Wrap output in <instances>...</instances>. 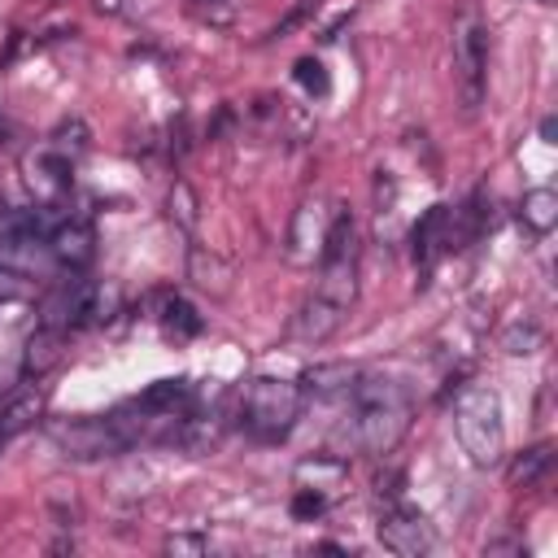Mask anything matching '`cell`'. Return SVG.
<instances>
[{
  "instance_id": "1",
  "label": "cell",
  "mask_w": 558,
  "mask_h": 558,
  "mask_svg": "<svg viewBox=\"0 0 558 558\" xmlns=\"http://www.w3.org/2000/svg\"><path fill=\"white\" fill-rule=\"evenodd\" d=\"M410 414L414 401L405 392V384L388 379V375H357L349 388V423H353V440L366 453H392L401 445V436L410 432Z\"/></svg>"
},
{
  "instance_id": "2",
  "label": "cell",
  "mask_w": 558,
  "mask_h": 558,
  "mask_svg": "<svg viewBox=\"0 0 558 558\" xmlns=\"http://www.w3.org/2000/svg\"><path fill=\"white\" fill-rule=\"evenodd\" d=\"M301 405H305V384L283 375H257L240 392V423L253 440L275 445L296 427Z\"/></svg>"
},
{
  "instance_id": "3",
  "label": "cell",
  "mask_w": 558,
  "mask_h": 558,
  "mask_svg": "<svg viewBox=\"0 0 558 558\" xmlns=\"http://www.w3.org/2000/svg\"><path fill=\"white\" fill-rule=\"evenodd\" d=\"M453 432L462 453L475 466H497L506 453V423H501V401L488 384H466L453 401Z\"/></svg>"
},
{
  "instance_id": "4",
  "label": "cell",
  "mask_w": 558,
  "mask_h": 558,
  "mask_svg": "<svg viewBox=\"0 0 558 558\" xmlns=\"http://www.w3.org/2000/svg\"><path fill=\"white\" fill-rule=\"evenodd\" d=\"M484 78H488V44H484V26L466 13L453 26V83H458V100L466 113H475L484 105Z\"/></svg>"
},
{
  "instance_id": "5",
  "label": "cell",
  "mask_w": 558,
  "mask_h": 558,
  "mask_svg": "<svg viewBox=\"0 0 558 558\" xmlns=\"http://www.w3.org/2000/svg\"><path fill=\"white\" fill-rule=\"evenodd\" d=\"M48 436L57 440V449H65V458H113L131 445V436L122 432V423L109 418H70V423H48Z\"/></svg>"
},
{
  "instance_id": "6",
  "label": "cell",
  "mask_w": 558,
  "mask_h": 558,
  "mask_svg": "<svg viewBox=\"0 0 558 558\" xmlns=\"http://www.w3.org/2000/svg\"><path fill=\"white\" fill-rule=\"evenodd\" d=\"M379 541H384V549H392L401 558H418V554H427L436 545L432 523L414 506H405V501H392L379 514Z\"/></svg>"
},
{
  "instance_id": "7",
  "label": "cell",
  "mask_w": 558,
  "mask_h": 558,
  "mask_svg": "<svg viewBox=\"0 0 558 558\" xmlns=\"http://www.w3.org/2000/svg\"><path fill=\"white\" fill-rule=\"evenodd\" d=\"M48 253L61 270L78 275L92 257H96V231L87 218H57V227L48 231Z\"/></svg>"
},
{
  "instance_id": "8",
  "label": "cell",
  "mask_w": 558,
  "mask_h": 558,
  "mask_svg": "<svg viewBox=\"0 0 558 558\" xmlns=\"http://www.w3.org/2000/svg\"><path fill=\"white\" fill-rule=\"evenodd\" d=\"M410 240H414V262L423 270H432L453 248V209L449 205H427V214L414 222Z\"/></svg>"
},
{
  "instance_id": "9",
  "label": "cell",
  "mask_w": 558,
  "mask_h": 558,
  "mask_svg": "<svg viewBox=\"0 0 558 558\" xmlns=\"http://www.w3.org/2000/svg\"><path fill=\"white\" fill-rule=\"evenodd\" d=\"M327 227H331V214L318 201H305L296 209V218H292V231H288V257L292 262H314L323 253Z\"/></svg>"
},
{
  "instance_id": "10",
  "label": "cell",
  "mask_w": 558,
  "mask_h": 558,
  "mask_svg": "<svg viewBox=\"0 0 558 558\" xmlns=\"http://www.w3.org/2000/svg\"><path fill=\"white\" fill-rule=\"evenodd\" d=\"M44 418V392L26 379L17 392H9L4 401H0V436L4 440H13L17 432H26L31 423H39Z\"/></svg>"
},
{
  "instance_id": "11",
  "label": "cell",
  "mask_w": 558,
  "mask_h": 558,
  "mask_svg": "<svg viewBox=\"0 0 558 558\" xmlns=\"http://www.w3.org/2000/svg\"><path fill=\"white\" fill-rule=\"evenodd\" d=\"M61 344H65V331L44 323L31 340H26V353H22V379H44L57 362H61Z\"/></svg>"
},
{
  "instance_id": "12",
  "label": "cell",
  "mask_w": 558,
  "mask_h": 558,
  "mask_svg": "<svg viewBox=\"0 0 558 558\" xmlns=\"http://www.w3.org/2000/svg\"><path fill=\"white\" fill-rule=\"evenodd\" d=\"M519 214H523L527 231H536V235L554 231V222H558V192H549V187H532V192L523 196Z\"/></svg>"
},
{
  "instance_id": "13",
  "label": "cell",
  "mask_w": 558,
  "mask_h": 558,
  "mask_svg": "<svg viewBox=\"0 0 558 558\" xmlns=\"http://www.w3.org/2000/svg\"><path fill=\"white\" fill-rule=\"evenodd\" d=\"M161 327H166V336H174V340H192V336H201V327H205V318L196 314V305H187L183 296H166V305H161Z\"/></svg>"
},
{
  "instance_id": "14",
  "label": "cell",
  "mask_w": 558,
  "mask_h": 558,
  "mask_svg": "<svg viewBox=\"0 0 558 558\" xmlns=\"http://www.w3.org/2000/svg\"><path fill=\"white\" fill-rule=\"evenodd\" d=\"M549 466H554V445H545V440H541V445L523 449V453L510 462V484H514V488H519V484H523V488H532V484H541V480H545V471H549Z\"/></svg>"
},
{
  "instance_id": "15",
  "label": "cell",
  "mask_w": 558,
  "mask_h": 558,
  "mask_svg": "<svg viewBox=\"0 0 558 558\" xmlns=\"http://www.w3.org/2000/svg\"><path fill=\"white\" fill-rule=\"evenodd\" d=\"M292 74H296V83H301L305 92H314V96H327V87H331V78H327V70H323L318 57H301Z\"/></svg>"
},
{
  "instance_id": "16",
  "label": "cell",
  "mask_w": 558,
  "mask_h": 558,
  "mask_svg": "<svg viewBox=\"0 0 558 558\" xmlns=\"http://www.w3.org/2000/svg\"><path fill=\"white\" fill-rule=\"evenodd\" d=\"M323 510H327V497H323L318 488L301 484L296 497H292V514H296V519H314V514H323Z\"/></svg>"
},
{
  "instance_id": "17",
  "label": "cell",
  "mask_w": 558,
  "mask_h": 558,
  "mask_svg": "<svg viewBox=\"0 0 558 558\" xmlns=\"http://www.w3.org/2000/svg\"><path fill=\"white\" fill-rule=\"evenodd\" d=\"M501 344H506V353H532V349L541 344V331H536L532 323H527V327H510Z\"/></svg>"
},
{
  "instance_id": "18",
  "label": "cell",
  "mask_w": 558,
  "mask_h": 558,
  "mask_svg": "<svg viewBox=\"0 0 558 558\" xmlns=\"http://www.w3.org/2000/svg\"><path fill=\"white\" fill-rule=\"evenodd\" d=\"M170 214H179V222L192 227V218H196V201H192L187 183H174V192H170Z\"/></svg>"
},
{
  "instance_id": "19",
  "label": "cell",
  "mask_w": 558,
  "mask_h": 558,
  "mask_svg": "<svg viewBox=\"0 0 558 558\" xmlns=\"http://www.w3.org/2000/svg\"><path fill=\"white\" fill-rule=\"evenodd\" d=\"M166 549H205V541L201 536H170Z\"/></svg>"
},
{
  "instance_id": "20",
  "label": "cell",
  "mask_w": 558,
  "mask_h": 558,
  "mask_svg": "<svg viewBox=\"0 0 558 558\" xmlns=\"http://www.w3.org/2000/svg\"><path fill=\"white\" fill-rule=\"evenodd\" d=\"M554 131H558V122H554V118H545V122H541V135H545V144H554Z\"/></svg>"
},
{
  "instance_id": "21",
  "label": "cell",
  "mask_w": 558,
  "mask_h": 558,
  "mask_svg": "<svg viewBox=\"0 0 558 558\" xmlns=\"http://www.w3.org/2000/svg\"><path fill=\"white\" fill-rule=\"evenodd\" d=\"M541 4H554V0H541Z\"/></svg>"
}]
</instances>
